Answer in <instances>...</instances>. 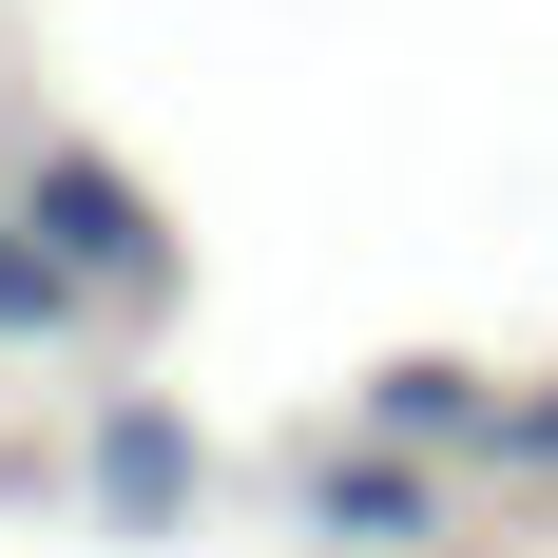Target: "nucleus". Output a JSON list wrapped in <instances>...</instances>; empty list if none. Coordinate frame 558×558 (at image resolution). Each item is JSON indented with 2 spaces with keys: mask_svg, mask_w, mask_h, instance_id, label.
I'll list each match as a JSON object with an SVG mask.
<instances>
[{
  "mask_svg": "<svg viewBox=\"0 0 558 558\" xmlns=\"http://www.w3.org/2000/svg\"><path fill=\"white\" fill-rule=\"evenodd\" d=\"M0 213L39 231V270L77 289V308H173V231H155V193H135L116 155H77V135H39Z\"/></svg>",
  "mask_w": 558,
  "mask_h": 558,
  "instance_id": "1",
  "label": "nucleus"
},
{
  "mask_svg": "<svg viewBox=\"0 0 558 558\" xmlns=\"http://www.w3.org/2000/svg\"><path fill=\"white\" fill-rule=\"evenodd\" d=\"M308 520H328V539H366V558H404L424 520H444V482H424L404 444H347V462H308Z\"/></svg>",
  "mask_w": 558,
  "mask_h": 558,
  "instance_id": "2",
  "label": "nucleus"
},
{
  "mask_svg": "<svg viewBox=\"0 0 558 558\" xmlns=\"http://www.w3.org/2000/svg\"><path fill=\"white\" fill-rule=\"evenodd\" d=\"M97 501H116V520H173V501H193V462H173L155 404H116V424H97Z\"/></svg>",
  "mask_w": 558,
  "mask_h": 558,
  "instance_id": "3",
  "label": "nucleus"
},
{
  "mask_svg": "<svg viewBox=\"0 0 558 558\" xmlns=\"http://www.w3.org/2000/svg\"><path fill=\"white\" fill-rule=\"evenodd\" d=\"M39 328H77V289H58V270H39V231L0 213V347H39Z\"/></svg>",
  "mask_w": 558,
  "mask_h": 558,
  "instance_id": "4",
  "label": "nucleus"
},
{
  "mask_svg": "<svg viewBox=\"0 0 558 558\" xmlns=\"http://www.w3.org/2000/svg\"><path fill=\"white\" fill-rule=\"evenodd\" d=\"M482 462H501V482H558V386H501V444Z\"/></svg>",
  "mask_w": 558,
  "mask_h": 558,
  "instance_id": "5",
  "label": "nucleus"
}]
</instances>
